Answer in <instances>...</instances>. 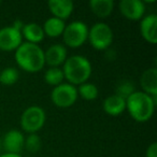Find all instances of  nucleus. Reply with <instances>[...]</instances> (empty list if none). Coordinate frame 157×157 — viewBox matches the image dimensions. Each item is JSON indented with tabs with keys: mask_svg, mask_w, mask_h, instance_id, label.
Wrapping results in <instances>:
<instances>
[{
	"mask_svg": "<svg viewBox=\"0 0 157 157\" xmlns=\"http://www.w3.org/2000/svg\"><path fill=\"white\" fill-rule=\"evenodd\" d=\"M14 58L21 69L30 73L41 71L45 65L44 51L38 44L29 42H24L16 48Z\"/></svg>",
	"mask_w": 157,
	"mask_h": 157,
	"instance_id": "nucleus-1",
	"label": "nucleus"
},
{
	"mask_svg": "<svg viewBox=\"0 0 157 157\" xmlns=\"http://www.w3.org/2000/svg\"><path fill=\"white\" fill-rule=\"evenodd\" d=\"M156 96H150L143 92H135L126 99V109L130 116L139 123H145L154 114Z\"/></svg>",
	"mask_w": 157,
	"mask_h": 157,
	"instance_id": "nucleus-2",
	"label": "nucleus"
},
{
	"mask_svg": "<svg viewBox=\"0 0 157 157\" xmlns=\"http://www.w3.org/2000/svg\"><path fill=\"white\" fill-rule=\"evenodd\" d=\"M63 72L69 84L75 86L87 82L92 74V63L82 55H73L66 59L63 63Z\"/></svg>",
	"mask_w": 157,
	"mask_h": 157,
	"instance_id": "nucleus-3",
	"label": "nucleus"
},
{
	"mask_svg": "<svg viewBox=\"0 0 157 157\" xmlns=\"http://www.w3.org/2000/svg\"><path fill=\"white\" fill-rule=\"evenodd\" d=\"M90 43L95 50L105 51L110 48L114 39L113 31L108 24L99 22L94 24L88 30Z\"/></svg>",
	"mask_w": 157,
	"mask_h": 157,
	"instance_id": "nucleus-4",
	"label": "nucleus"
},
{
	"mask_svg": "<svg viewBox=\"0 0 157 157\" xmlns=\"http://www.w3.org/2000/svg\"><path fill=\"white\" fill-rule=\"evenodd\" d=\"M88 37V27L81 21H74L65 27L63 33V42L67 46L76 48L82 46Z\"/></svg>",
	"mask_w": 157,
	"mask_h": 157,
	"instance_id": "nucleus-5",
	"label": "nucleus"
},
{
	"mask_svg": "<svg viewBox=\"0 0 157 157\" xmlns=\"http://www.w3.org/2000/svg\"><path fill=\"white\" fill-rule=\"evenodd\" d=\"M45 112L41 107H28L21 116V126L23 130L30 133H37L45 124Z\"/></svg>",
	"mask_w": 157,
	"mask_h": 157,
	"instance_id": "nucleus-6",
	"label": "nucleus"
},
{
	"mask_svg": "<svg viewBox=\"0 0 157 157\" xmlns=\"http://www.w3.org/2000/svg\"><path fill=\"white\" fill-rule=\"evenodd\" d=\"M78 88L69 83H61L55 86L51 93L53 105L58 108H69L75 103L78 99Z\"/></svg>",
	"mask_w": 157,
	"mask_h": 157,
	"instance_id": "nucleus-7",
	"label": "nucleus"
},
{
	"mask_svg": "<svg viewBox=\"0 0 157 157\" xmlns=\"http://www.w3.org/2000/svg\"><path fill=\"white\" fill-rule=\"evenodd\" d=\"M23 37L21 31L16 30L12 26H7L0 29V51L11 52L23 43Z\"/></svg>",
	"mask_w": 157,
	"mask_h": 157,
	"instance_id": "nucleus-8",
	"label": "nucleus"
},
{
	"mask_svg": "<svg viewBox=\"0 0 157 157\" xmlns=\"http://www.w3.org/2000/svg\"><path fill=\"white\" fill-rule=\"evenodd\" d=\"M118 8L122 15L129 21L142 20L145 12V5L141 0H122Z\"/></svg>",
	"mask_w": 157,
	"mask_h": 157,
	"instance_id": "nucleus-9",
	"label": "nucleus"
},
{
	"mask_svg": "<svg viewBox=\"0 0 157 157\" xmlns=\"http://www.w3.org/2000/svg\"><path fill=\"white\" fill-rule=\"evenodd\" d=\"M25 137L20 130L11 129L3 137L1 144L7 153L10 154H20L24 148Z\"/></svg>",
	"mask_w": 157,
	"mask_h": 157,
	"instance_id": "nucleus-10",
	"label": "nucleus"
},
{
	"mask_svg": "<svg viewBox=\"0 0 157 157\" xmlns=\"http://www.w3.org/2000/svg\"><path fill=\"white\" fill-rule=\"evenodd\" d=\"M157 15L154 13L143 16L140 23V33L146 42L151 44L157 43Z\"/></svg>",
	"mask_w": 157,
	"mask_h": 157,
	"instance_id": "nucleus-11",
	"label": "nucleus"
},
{
	"mask_svg": "<svg viewBox=\"0 0 157 157\" xmlns=\"http://www.w3.org/2000/svg\"><path fill=\"white\" fill-rule=\"evenodd\" d=\"M44 59L51 68H59L67 59V48L63 44H53L44 52Z\"/></svg>",
	"mask_w": 157,
	"mask_h": 157,
	"instance_id": "nucleus-12",
	"label": "nucleus"
},
{
	"mask_svg": "<svg viewBox=\"0 0 157 157\" xmlns=\"http://www.w3.org/2000/svg\"><path fill=\"white\" fill-rule=\"evenodd\" d=\"M48 9L53 14V17L65 21L73 12L74 5L70 0H50L48 3Z\"/></svg>",
	"mask_w": 157,
	"mask_h": 157,
	"instance_id": "nucleus-13",
	"label": "nucleus"
},
{
	"mask_svg": "<svg viewBox=\"0 0 157 157\" xmlns=\"http://www.w3.org/2000/svg\"><path fill=\"white\" fill-rule=\"evenodd\" d=\"M140 85L143 93L150 96H157V69L150 68L142 73L140 78Z\"/></svg>",
	"mask_w": 157,
	"mask_h": 157,
	"instance_id": "nucleus-14",
	"label": "nucleus"
},
{
	"mask_svg": "<svg viewBox=\"0 0 157 157\" xmlns=\"http://www.w3.org/2000/svg\"><path fill=\"white\" fill-rule=\"evenodd\" d=\"M102 109L107 114L111 116H117L126 109V100L117 95H111L105 99L102 103Z\"/></svg>",
	"mask_w": 157,
	"mask_h": 157,
	"instance_id": "nucleus-15",
	"label": "nucleus"
},
{
	"mask_svg": "<svg viewBox=\"0 0 157 157\" xmlns=\"http://www.w3.org/2000/svg\"><path fill=\"white\" fill-rule=\"evenodd\" d=\"M22 37L27 40V42L33 44H38L44 39V33L42 26H40L37 23H29L25 24L23 29L21 30Z\"/></svg>",
	"mask_w": 157,
	"mask_h": 157,
	"instance_id": "nucleus-16",
	"label": "nucleus"
},
{
	"mask_svg": "<svg viewBox=\"0 0 157 157\" xmlns=\"http://www.w3.org/2000/svg\"><path fill=\"white\" fill-rule=\"evenodd\" d=\"M90 8L99 18H107L114 9L113 0H90Z\"/></svg>",
	"mask_w": 157,
	"mask_h": 157,
	"instance_id": "nucleus-17",
	"label": "nucleus"
},
{
	"mask_svg": "<svg viewBox=\"0 0 157 157\" xmlns=\"http://www.w3.org/2000/svg\"><path fill=\"white\" fill-rule=\"evenodd\" d=\"M65 21H61L56 17H50L44 22L42 29L45 36L50 38H57L63 35L65 30Z\"/></svg>",
	"mask_w": 157,
	"mask_h": 157,
	"instance_id": "nucleus-18",
	"label": "nucleus"
},
{
	"mask_svg": "<svg viewBox=\"0 0 157 157\" xmlns=\"http://www.w3.org/2000/svg\"><path fill=\"white\" fill-rule=\"evenodd\" d=\"M63 72L60 68H48L44 73V81L52 86H58L63 83Z\"/></svg>",
	"mask_w": 157,
	"mask_h": 157,
	"instance_id": "nucleus-19",
	"label": "nucleus"
},
{
	"mask_svg": "<svg viewBox=\"0 0 157 157\" xmlns=\"http://www.w3.org/2000/svg\"><path fill=\"white\" fill-rule=\"evenodd\" d=\"M20 73L14 67H7L0 72V83L6 86L14 85L18 81Z\"/></svg>",
	"mask_w": 157,
	"mask_h": 157,
	"instance_id": "nucleus-20",
	"label": "nucleus"
},
{
	"mask_svg": "<svg viewBox=\"0 0 157 157\" xmlns=\"http://www.w3.org/2000/svg\"><path fill=\"white\" fill-rule=\"evenodd\" d=\"M78 95H80L85 100H95L98 97V88L95 84L85 82V83L78 85Z\"/></svg>",
	"mask_w": 157,
	"mask_h": 157,
	"instance_id": "nucleus-21",
	"label": "nucleus"
},
{
	"mask_svg": "<svg viewBox=\"0 0 157 157\" xmlns=\"http://www.w3.org/2000/svg\"><path fill=\"white\" fill-rule=\"evenodd\" d=\"M41 139L37 133H30L27 138H25L24 147L30 153H37L41 148Z\"/></svg>",
	"mask_w": 157,
	"mask_h": 157,
	"instance_id": "nucleus-22",
	"label": "nucleus"
},
{
	"mask_svg": "<svg viewBox=\"0 0 157 157\" xmlns=\"http://www.w3.org/2000/svg\"><path fill=\"white\" fill-rule=\"evenodd\" d=\"M135 92V87H133V84L129 81H122L118 84L117 88H116V94L117 96L122 97L126 100L129 96H130L132 93Z\"/></svg>",
	"mask_w": 157,
	"mask_h": 157,
	"instance_id": "nucleus-23",
	"label": "nucleus"
},
{
	"mask_svg": "<svg viewBox=\"0 0 157 157\" xmlns=\"http://www.w3.org/2000/svg\"><path fill=\"white\" fill-rule=\"evenodd\" d=\"M145 157H157V143L153 142L152 144H150L145 152Z\"/></svg>",
	"mask_w": 157,
	"mask_h": 157,
	"instance_id": "nucleus-24",
	"label": "nucleus"
},
{
	"mask_svg": "<svg viewBox=\"0 0 157 157\" xmlns=\"http://www.w3.org/2000/svg\"><path fill=\"white\" fill-rule=\"evenodd\" d=\"M24 23L22 22V21H15V22L13 23V25H12V27L13 28H15L16 30H18V31H21L23 29V27H24Z\"/></svg>",
	"mask_w": 157,
	"mask_h": 157,
	"instance_id": "nucleus-25",
	"label": "nucleus"
},
{
	"mask_svg": "<svg viewBox=\"0 0 157 157\" xmlns=\"http://www.w3.org/2000/svg\"><path fill=\"white\" fill-rule=\"evenodd\" d=\"M0 157H23L20 154H10V153H5V154L0 155Z\"/></svg>",
	"mask_w": 157,
	"mask_h": 157,
	"instance_id": "nucleus-26",
	"label": "nucleus"
},
{
	"mask_svg": "<svg viewBox=\"0 0 157 157\" xmlns=\"http://www.w3.org/2000/svg\"><path fill=\"white\" fill-rule=\"evenodd\" d=\"M0 148H1V139H0Z\"/></svg>",
	"mask_w": 157,
	"mask_h": 157,
	"instance_id": "nucleus-27",
	"label": "nucleus"
},
{
	"mask_svg": "<svg viewBox=\"0 0 157 157\" xmlns=\"http://www.w3.org/2000/svg\"><path fill=\"white\" fill-rule=\"evenodd\" d=\"M0 5H1V1H0Z\"/></svg>",
	"mask_w": 157,
	"mask_h": 157,
	"instance_id": "nucleus-28",
	"label": "nucleus"
},
{
	"mask_svg": "<svg viewBox=\"0 0 157 157\" xmlns=\"http://www.w3.org/2000/svg\"><path fill=\"white\" fill-rule=\"evenodd\" d=\"M0 72H1V70H0Z\"/></svg>",
	"mask_w": 157,
	"mask_h": 157,
	"instance_id": "nucleus-29",
	"label": "nucleus"
}]
</instances>
